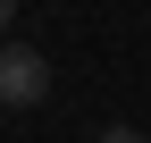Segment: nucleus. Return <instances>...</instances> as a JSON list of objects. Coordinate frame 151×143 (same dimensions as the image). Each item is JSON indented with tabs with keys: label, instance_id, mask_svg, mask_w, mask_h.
<instances>
[{
	"label": "nucleus",
	"instance_id": "obj_1",
	"mask_svg": "<svg viewBox=\"0 0 151 143\" xmlns=\"http://www.w3.org/2000/svg\"><path fill=\"white\" fill-rule=\"evenodd\" d=\"M42 93H50V67H42V51L9 42V51H0V101H17V110H34Z\"/></svg>",
	"mask_w": 151,
	"mask_h": 143
},
{
	"label": "nucleus",
	"instance_id": "obj_2",
	"mask_svg": "<svg viewBox=\"0 0 151 143\" xmlns=\"http://www.w3.org/2000/svg\"><path fill=\"white\" fill-rule=\"evenodd\" d=\"M101 143H143V135H134V126H109V135H101Z\"/></svg>",
	"mask_w": 151,
	"mask_h": 143
},
{
	"label": "nucleus",
	"instance_id": "obj_3",
	"mask_svg": "<svg viewBox=\"0 0 151 143\" xmlns=\"http://www.w3.org/2000/svg\"><path fill=\"white\" fill-rule=\"evenodd\" d=\"M9 17H17V0H0V25H9Z\"/></svg>",
	"mask_w": 151,
	"mask_h": 143
}]
</instances>
